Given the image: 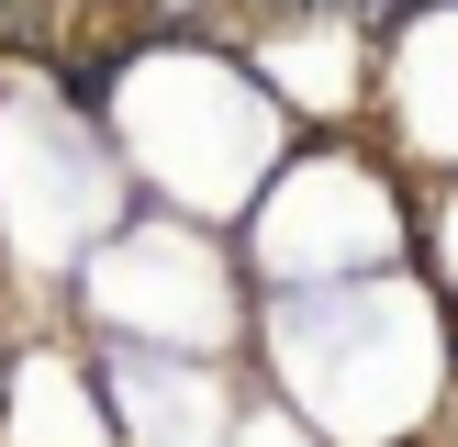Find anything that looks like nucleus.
Listing matches in <instances>:
<instances>
[{"label":"nucleus","mask_w":458,"mask_h":447,"mask_svg":"<svg viewBox=\"0 0 458 447\" xmlns=\"http://www.w3.org/2000/svg\"><path fill=\"white\" fill-rule=\"evenodd\" d=\"M302 12H358V0H302Z\"/></svg>","instance_id":"1"},{"label":"nucleus","mask_w":458,"mask_h":447,"mask_svg":"<svg viewBox=\"0 0 458 447\" xmlns=\"http://www.w3.org/2000/svg\"><path fill=\"white\" fill-rule=\"evenodd\" d=\"M268 12H302V0H268Z\"/></svg>","instance_id":"2"}]
</instances>
